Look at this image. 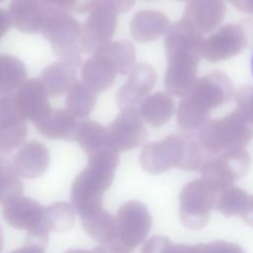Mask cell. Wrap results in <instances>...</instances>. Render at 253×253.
<instances>
[{"label":"cell","mask_w":253,"mask_h":253,"mask_svg":"<svg viewBox=\"0 0 253 253\" xmlns=\"http://www.w3.org/2000/svg\"><path fill=\"white\" fill-rule=\"evenodd\" d=\"M203 41L202 34L185 20L172 28L167 40V85L173 94L186 96L197 81Z\"/></svg>","instance_id":"1"},{"label":"cell","mask_w":253,"mask_h":253,"mask_svg":"<svg viewBox=\"0 0 253 253\" xmlns=\"http://www.w3.org/2000/svg\"><path fill=\"white\" fill-rule=\"evenodd\" d=\"M232 96L233 85L225 73L212 71L200 77L179 105V125L187 130L202 127L209 122L211 112Z\"/></svg>","instance_id":"2"},{"label":"cell","mask_w":253,"mask_h":253,"mask_svg":"<svg viewBox=\"0 0 253 253\" xmlns=\"http://www.w3.org/2000/svg\"><path fill=\"white\" fill-rule=\"evenodd\" d=\"M253 137V126L235 109L227 116L209 121L197 138L210 157L231 148H243Z\"/></svg>","instance_id":"3"},{"label":"cell","mask_w":253,"mask_h":253,"mask_svg":"<svg viewBox=\"0 0 253 253\" xmlns=\"http://www.w3.org/2000/svg\"><path fill=\"white\" fill-rule=\"evenodd\" d=\"M113 159L101 157L80 173L71 187V204L79 216L102 209L103 195L113 182Z\"/></svg>","instance_id":"4"},{"label":"cell","mask_w":253,"mask_h":253,"mask_svg":"<svg viewBox=\"0 0 253 253\" xmlns=\"http://www.w3.org/2000/svg\"><path fill=\"white\" fill-rule=\"evenodd\" d=\"M151 228V215L138 201L121 206L116 216V233L111 241L101 244L103 253H131L142 243Z\"/></svg>","instance_id":"5"},{"label":"cell","mask_w":253,"mask_h":253,"mask_svg":"<svg viewBox=\"0 0 253 253\" xmlns=\"http://www.w3.org/2000/svg\"><path fill=\"white\" fill-rule=\"evenodd\" d=\"M217 194L203 178L188 182L179 196V215L183 225L193 230L206 226L210 211L214 209Z\"/></svg>","instance_id":"6"},{"label":"cell","mask_w":253,"mask_h":253,"mask_svg":"<svg viewBox=\"0 0 253 253\" xmlns=\"http://www.w3.org/2000/svg\"><path fill=\"white\" fill-rule=\"evenodd\" d=\"M250 166V156L244 148H231L210 157L203 165L202 178L216 192L233 186Z\"/></svg>","instance_id":"7"},{"label":"cell","mask_w":253,"mask_h":253,"mask_svg":"<svg viewBox=\"0 0 253 253\" xmlns=\"http://www.w3.org/2000/svg\"><path fill=\"white\" fill-rule=\"evenodd\" d=\"M246 45L245 32L239 24H229L203 41L201 55L211 62L228 59Z\"/></svg>","instance_id":"8"},{"label":"cell","mask_w":253,"mask_h":253,"mask_svg":"<svg viewBox=\"0 0 253 253\" xmlns=\"http://www.w3.org/2000/svg\"><path fill=\"white\" fill-rule=\"evenodd\" d=\"M44 209L35 200L20 196L4 204L2 213L12 227L31 231L43 223Z\"/></svg>","instance_id":"9"},{"label":"cell","mask_w":253,"mask_h":253,"mask_svg":"<svg viewBox=\"0 0 253 253\" xmlns=\"http://www.w3.org/2000/svg\"><path fill=\"white\" fill-rule=\"evenodd\" d=\"M225 13L223 0H189L183 20L203 35L218 28Z\"/></svg>","instance_id":"10"},{"label":"cell","mask_w":253,"mask_h":253,"mask_svg":"<svg viewBox=\"0 0 253 253\" xmlns=\"http://www.w3.org/2000/svg\"><path fill=\"white\" fill-rule=\"evenodd\" d=\"M80 219L85 232L101 244L108 243L115 236L116 217L103 208L80 216Z\"/></svg>","instance_id":"11"},{"label":"cell","mask_w":253,"mask_h":253,"mask_svg":"<svg viewBox=\"0 0 253 253\" xmlns=\"http://www.w3.org/2000/svg\"><path fill=\"white\" fill-rule=\"evenodd\" d=\"M249 197L244 190L238 187H228L218 192L214 209L225 216H241L246 209Z\"/></svg>","instance_id":"12"},{"label":"cell","mask_w":253,"mask_h":253,"mask_svg":"<svg viewBox=\"0 0 253 253\" xmlns=\"http://www.w3.org/2000/svg\"><path fill=\"white\" fill-rule=\"evenodd\" d=\"M44 221L49 230L66 231L75 221V210L65 202H56L44 209Z\"/></svg>","instance_id":"13"},{"label":"cell","mask_w":253,"mask_h":253,"mask_svg":"<svg viewBox=\"0 0 253 253\" xmlns=\"http://www.w3.org/2000/svg\"><path fill=\"white\" fill-rule=\"evenodd\" d=\"M23 185L14 172L6 165L0 163V203L7 202L22 196Z\"/></svg>","instance_id":"14"},{"label":"cell","mask_w":253,"mask_h":253,"mask_svg":"<svg viewBox=\"0 0 253 253\" xmlns=\"http://www.w3.org/2000/svg\"><path fill=\"white\" fill-rule=\"evenodd\" d=\"M236 110L253 126V87L245 86L237 92Z\"/></svg>","instance_id":"15"},{"label":"cell","mask_w":253,"mask_h":253,"mask_svg":"<svg viewBox=\"0 0 253 253\" xmlns=\"http://www.w3.org/2000/svg\"><path fill=\"white\" fill-rule=\"evenodd\" d=\"M197 253H244L243 249L234 243L215 240L208 244H196Z\"/></svg>","instance_id":"16"},{"label":"cell","mask_w":253,"mask_h":253,"mask_svg":"<svg viewBox=\"0 0 253 253\" xmlns=\"http://www.w3.org/2000/svg\"><path fill=\"white\" fill-rule=\"evenodd\" d=\"M171 244L168 237L154 235L144 243L141 253H167Z\"/></svg>","instance_id":"17"},{"label":"cell","mask_w":253,"mask_h":253,"mask_svg":"<svg viewBox=\"0 0 253 253\" xmlns=\"http://www.w3.org/2000/svg\"><path fill=\"white\" fill-rule=\"evenodd\" d=\"M232 6L243 13L253 14V0H228Z\"/></svg>","instance_id":"18"},{"label":"cell","mask_w":253,"mask_h":253,"mask_svg":"<svg viewBox=\"0 0 253 253\" xmlns=\"http://www.w3.org/2000/svg\"><path fill=\"white\" fill-rule=\"evenodd\" d=\"M167 253H197L196 245H185V244H171Z\"/></svg>","instance_id":"19"},{"label":"cell","mask_w":253,"mask_h":253,"mask_svg":"<svg viewBox=\"0 0 253 253\" xmlns=\"http://www.w3.org/2000/svg\"><path fill=\"white\" fill-rule=\"evenodd\" d=\"M242 219L245 223H247L249 226L253 227V196L249 197L248 204L246 206V209L244 212L241 215Z\"/></svg>","instance_id":"20"},{"label":"cell","mask_w":253,"mask_h":253,"mask_svg":"<svg viewBox=\"0 0 253 253\" xmlns=\"http://www.w3.org/2000/svg\"><path fill=\"white\" fill-rule=\"evenodd\" d=\"M10 253H44V248L34 245H25L24 247L14 250Z\"/></svg>","instance_id":"21"},{"label":"cell","mask_w":253,"mask_h":253,"mask_svg":"<svg viewBox=\"0 0 253 253\" xmlns=\"http://www.w3.org/2000/svg\"><path fill=\"white\" fill-rule=\"evenodd\" d=\"M65 253H93L92 250H81V249H71Z\"/></svg>","instance_id":"22"},{"label":"cell","mask_w":253,"mask_h":253,"mask_svg":"<svg viewBox=\"0 0 253 253\" xmlns=\"http://www.w3.org/2000/svg\"><path fill=\"white\" fill-rule=\"evenodd\" d=\"M3 241H4V236H3V232H2V229L0 226V253H1V250L3 247Z\"/></svg>","instance_id":"23"},{"label":"cell","mask_w":253,"mask_h":253,"mask_svg":"<svg viewBox=\"0 0 253 253\" xmlns=\"http://www.w3.org/2000/svg\"><path fill=\"white\" fill-rule=\"evenodd\" d=\"M251 67H252V73H253V56H252V60H251Z\"/></svg>","instance_id":"24"}]
</instances>
